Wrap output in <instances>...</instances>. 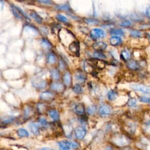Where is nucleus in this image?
<instances>
[{"label": "nucleus", "instance_id": "nucleus-13", "mask_svg": "<svg viewBox=\"0 0 150 150\" xmlns=\"http://www.w3.org/2000/svg\"><path fill=\"white\" fill-rule=\"evenodd\" d=\"M51 87V89L57 92H61L65 89L64 86L61 83H59V82H55L52 83Z\"/></svg>", "mask_w": 150, "mask_h": 150}, {"label": "nucleus", "instance_id": "nucleus-18", "mask_svg": "<svg viewBox=\"0 0 150 150\" xmlns=\"http://www.w3.org/2000/svg\"><path fill=\"white\" fill-rule=\"evenodd\" d=\"M84 70L87 73H90L92 74L94 72L93 65L91 64L90 62H89V61L85 62L84 65Z\"/></svg>", "mask_w": 150, "mask_h": 150}, {"label": "nucleus", "instance_id": "nucleus-48", "mask_svg": "<svg viewBox=\"0 0 150 150\" xmlns=\"http://www.w3.org/2000/svg\"><path fill=\"white\" fill-rule=\"evenodd\" d=\"M106 150H114V149H113V148L112 147H108L106 148Z\"/></svg>", "mask_w": 150, "mask_h": 150}, {"label": "nucleus", "instance_id": "nucleus-35", "mask_svg": "<svg viewBox=\"0 0 150 150\" xmlns=\"http://www.w3.org/2000/svg\"><path fill=\"white\" fill-rule=\"evenodd\" d=\"M96 66L97 67V68L98 69L102 70L105 68L106 64H105V62L103 61H97L96 63Z\"/></svg>", "mask_w": 150, "mask_h": 150}, {"label": "nucleus", "instance_id": "nucleus-7", "mask_svg": "<svg viewBox=\"0 0 150 150\" xmlns=\"http://www.w3.org/2000/svg\"><path fill=\"white\" fill-rule=\"evenodd\" d=\"M86 129L83 127H78L75 130V134L76 138L78 140H82L86 135Z\"/></svg>", "mask_w": 150, "mask_h": 150}, {"label": "nucleus", "instance_id": "nucleus-4", "mask_svg": "<svg viewBox=\"0 0 150 150\" xmlns=\"http://www.w3.org/2000/svg\"><path fill=\"white\" fill-rule=\"evenodd\" d=\"M90 36L93 39H98L103 38L106 36L105 32L102 29L98 28H95L90 31Z\"/></svg>", "mask_w": 150, "mask_h": 150}, {"label": "nucleus", "instance_id": "nucleus-1", "mask_svg": "<svg viewBox=\"0 0 150 150\" xmlns=\"http://www.w3.org/2000/svg\"><path fill=\"white\" fill-rule=\"evenodd\" d=\"M61 150H69L70 149H77L79 148V144L76 142H73L67 140H63L58 142Z\"/></svg>", "mask_w": 150, "mask_h": 150}, {"label": "nucleus", "instance_id": "nucleus-34", "mask_svg": "<svg viewBox=\"0 0 150 150\" xmlns=\"http://www.w3.org/2000/svg\"><path fill=\"white\" fill-rule=\"evenodd\" d=\"M130 35L134 38H141L142 36L141 32L137 30H131L130 31Z\"/></svg>", "mask_w": 150, "mask_h": 150}, {"label": "nucleus", "instance_id": "nucleus-25", "mask_svg": "<svg viewBox=\"0 0 150 150\" xmlns=\"http://www.w3.org/2000/svg\"><path fill=\"white\" fill-rule=\"evenodd\" d=\"M51 75L52 78L55 80H58L60 77V74L58 70L56 69H54L51 72Z\"/></svg>", "mask_w": 150, "mask_h": 150}, {"label": "nucleus", "instance_id": "nucleus-36", "mask_svg": "<svg viewBox=\"0 0 150 150\" xmlns=\"http://www.w3.org/2000/svg\"><path fill=\"white\" fill-rule=\"evenodd\" d=\"M139 100L140 102H141L142 103L150 104V98L144 97V96H140V97H139Z\"/></svg>", "mask_w": 150, "mask_h": 150}, {"label": "nucleus", "instance_id": "nucleus-6", "mask_svg": "<svg viewBox=\"0 0 150 150\" xmlns=\"http://www.w3.org/2000/svg\"><path fill=\"white\" fill-rule=\"evenodd\" d=\"M32 85L35 88L39 90H42L46 87V82L43 79H36L32 81Z\"/></svg>", "mask_w": 150, "mask_h": 150}, {"label": "nucleus", "instance_id": "nucleus-3", "mask_svg": "<svg viewBox=\"0 0 150 150\" xmlns=\"http://www.w3.org/2000/svg\"><path fill=\"white\" fill-rule=\"evenodd\" d=\"M11 11L14 14V15L20 20H22L24 18H27V15L24 13V12L19 7L11 4Z\"/></svg>", "mask_w": 150, "mask_h": 150}, {"label": "nucleus", "instance_id": "nucleus-30", "mask_svg": "<svg viewBox=\"0 0 150 150\" xmlns=\"http://www.w3.org/2000/svg\"><path fill=\"white\" fill-rule=\"evenodd\" d=\"M47 62L50 64H53L56 62V57L53 54H49L47 57Z\"/></svg>", "mask_w": 150, "mask_h": 150}, {"label": "nucleus", "instance_id": "nucleus-31", "mask_svg": "<svg viewBox=\"0 0 150 150\" xmlns=\"http://www.w3.org/2000/svg\"><path fill=\"white\" fill-rule=\"evenodd\" d=\"M93 55L96 58H97L99 59H105L106 58V55L103 54V53H102V52L96 51L93 54Z\"/></svg>", "mask_w": 150, "mask_h": 150}, {"label": "nucleus", "instance_id": "nucleus-43", "mask_svg": "<svg viewBox=\"0 0 150 150\" xmlns=\"http://www.w3.org/2000/svg\"><path fill=\"white\" fill-rule=\"evenodd\" d=\"M86 22L89 24H97L98 22V21L94 19H87L86 20Z\"/></svg>", "mask_w": 150, "mask_h": 150}, {"label": "nucleus", "instance_id": "nucleus-8", "mask_svg": "<svg viewBox=\"0 0 150 150\" xmlns=\"http://www.w3.org/2000/svg\"><path fill=\"white\" fill-rule=\"evenodd\" d=\"M107 44L103 42H97L93 44L92 47L96 51L102 52L105 50L107 47Z\"/></svg>", "mask_w": 150, "mask_h": 150}, {"label": "nucleus", "instance_id": "nucleus-39", "mask_svg": "<svg viewBox=\"0 0 150 150\" xmlns=\"http://www.w3.org/2000/svg\"><path fill=\"white\" fill-rule=\"evenodd\" d=\"M131 22L128 20H126V21H123L122 22L120 23V25L121 27H128L131 25Z\"/></svg>", "mask_w": 150, "mask_h": 150}, {"label": "nucleus", "instance_id": "nucleus-2", "mask_svg": "<svg viewBox=\"0 0 150 150\" xmlns=\"http://www.w3.org/2000/svg\"><path fill=\"white\" fill-rule=\"evenodd\" d=\"M115 138L116 139L114 141V144L121 148L128 147V144L130 142V138L125 135H119L117 137Z\"/></svg>", "mask_w": 150, "mask_h": 150}, {"label": "nucleus", "instance_id": "nucleus-19", "mask_svg": "<svg viewBox=\"0 0 150 150\" xmlns=\"http://www.w3.org/2000/svg\"><path fill=\"white\" fill-rule=\"evenodd\" d=\"M122 42L121 39L117 36H113L110 39V43L114 46L120 45L122 43Z\"/></svg>", "mask_w": 150, "mask_h": 150}, {"label": "nucleus", "instance_id": "nucleus-44", "mask_svg": "<svg viewBox=\"0 0 150 150\" xmlns=\"http://www.w3.org/2000/svg\"><path fill=\"white\" fill-rule=\"evenodd\" d=\"M59 68L61 69H63L65 68V65L62 61L59 62Z\"/></svg>", "mask_w": 150, "mask_h": 150}, {"label": "nucleus", "instance_id": "nucleus-38", "mask_svg": "<svg viewBox=\"0 0 150 150\" xmlns=\"http://www.w3.org/2000/svg\"><path fill=\"white\" fill-rule=\"evenodd\" d=\"M38 121L39 123H40V124L42 126H48V123L47 121H46V120L44 118H40L39 120H38Z\"/></svg>", "mask_w": 150, "mask_h": 150}, {"label": "nucleus", "instance_id": "nucleus-23", "mask_svg": "<svg viewBox=\"0 0 150 150\" xmlns=\"http://www.w3.org/2000/svg\"><path fill=\"white\" fill-rule=\"evenodd\" d=\"M110 33L112 35H124V32L122 29L119 28H113L110 29Z\"/></svg>", "mask_w": 150, "mask_h": 150}, {"label": "nucleus", "instance_id": "nucleus-24", "mask_svg": "<svg viewBox=\"0 0 150 150\" xmlns=\"http://www.w3.org/2000/svg\"><path fill=\"white\" fill-rule=\"evenodd\" d=\"M42 46L46 49H50L52 48V45L46 39H42L41 40Z\"/></svg>", "mask_w": 150, "mask_h": 150}, {"label": "nucleus", "instance_id": "nucleus-5", "mask_svg": "<svg viewBox=\"0 0 150 150\" xmlns=\"http://www.w3.org/2000/svg\"><path fill=\"white\" fill-rule=\"evenodd\" d=\"M130 87L135 91H140L144 93H150V87L140 84H133L130 86Z\"/></svg>", "mask_w": 150, "mask_h": 150}, {"label": "nucleus", "instance_id": "nucleus-27", "mask_svg": "<svg viewBox=\"0 0 150 150\" xmlns=\"http://www.w3.org/2000/svg\"><path fill=\"white\" fill-rule=\"evenodd\" d=\"M121 58L124 61H128V59L130 58V54L127 51L124 50L121 53Z\"/></svg>", "mask_w": 150, "mask_h": 150}, {"label": "nucleus", "instance_id": "nucleus-20", "mask_svg": "<svg viewBox=\"0 0 150 150\" xmlns=\"http://www.w3.org/2000/svg\"><path fill=\"white\" fill-rule=\"evenodd\" d=\"M29 127L31 132L36 135H38L39 134V128L38 125L34 123H31L29 124Z\"/></svg>", "mask_w": 150, "mask_h": 150}, {"label": "nucleus", "instance_id": "nucleus-45", "mask_svg": "<svg viewBox=\"0 0 150 150\" xmlns=\"http://www.w3.org/2000/svg\"><path fill=\"white\" fill-rule=\"evenodd\" d=\"M121 150H134V149L130 147H126L124 148H121Z\"/></svg>", "mask_w": 150, "mask_h": 150}, {"label": "nucleus", "instance_id": "nucleus-26", "mask_svg": "<svg viewBox=\"0 0 150 150\" xmlns=\"http://www.w3.org/2000/svg\"><path fill=\"white\" fill-rule=\"evenodd\" d=\"M58 10H62V11H70L71 9L69 5L68 4H62V5H58L55 7Z\"/></svg>", "mask_w": 150, "mask_h": 150}, {"label": "nucleus", "instance_id": "nucleus-40", "mask_svg": "<svg viewBox=\"0 0 150 150\" xmlns=\"http://www.w3.org/2000/svg\"><path fill=\"white\" fill-rule=\"evenodd\" d=\"M15 117H8V118L5 119L2 123H4V124H9V123H11L13 122L15 120Z\"/></svg>", "mask_w": 150, "mask_h": 150}, {"label": "nucleus", "instance_id": "nucleus-22", "mask_svg": "<svg viewBox=\"0 0 150 150\" xmlns=\"http://www.w3.org/2000/svg\"><path fill=\"white\" fill-rule=\"evenodd\" d=\"M17 134L20 137H28L29 134L28 131L24 128H20L17 130Z\"/></svg>", "mask_w": 150, "mask_h": 150}, {"label": "nucleus", "instance_id": "nucleus-16", "mask_svg": "<svg viewBox=\"0 0 150 150\" xmlns=\"http://www.w3.org/2000/svg\"><path fill=\"white\" fill-rule=\"evenodd\" d=\"M127 67L129 69L132 70H137L139 69L138 63L134 60H130L127 62Z\"/></svg>", "mask_w": 150, "mask_h": 150}, {"label": "nucleus", "instance_id": "nucleus-11", "mask_svg": "<svg viewBox=\"0 0 150 150\" xmlns=\"http://www.w3.org/2000/svg\"><path fill=\"white\" fill-rule=\"evenodd\" d=\"M54 97V94L51 91H44L40 95V98L42 100L49 101Z\"/></svg>", "mask_w": 150, "mask_h": 150}, {"label": "nucleus", "instance_id": "nucleus-32", "mask_svg": "<svg viewBox=\"0 0 150 150\" xmlns=\"http://www.w3.org/2000/svg\"><path fill=\"white\" fill-rule=\"evenodd\" d=\"M56 18L59 21H60L61 22H63V23H66V24L69 22L68 19L66 17H65L64 15H62L61 14H58L56 16Z\"/></svg>", "mask_w": 150, "mask_h": 150}, {"label": "nucleus", "instance_id": "nucleus-17", "mask_svg": "<svg viewBox=\"0 0 150 150\" xmlns=\"http://www.w3.org/2000/svg\"><path fill=\"white\" fill-rule=\"evenodd\" d=\"M29 15L34 19V20L38 24H41L42 22V18L35 11L33 10H31L29 11Z\"/></svg>", "mask_w": 150, "mask_h": 150}, {"label": "nucleus", "instance_id": "nucleus-47", "mask_svg": "<svg viewBox=\"0 0 150 150\" xmlns=\"http://www.w3.org/2000/svg\"><path fill=\"white\" fill-rule=\"evenodd\" d=\"M38 150H54L52 148H46V147H44V148H40L39 149H38Z\"/></svg>", "mask_w": 150, "mask_h": 150}, {"label": "nucleus", "instance_id": "nucleus-33", "mask_svg": "<svg viewBox=\"0 0 150 150\" xmlns=\"http://www.w3.org/2000/svg\"><path fill=\"white\" fill-rule=\"evenodd\" d=\"M73 91L77 94H82V93L83 92V90H82V88L81 87V86L79 84H76L73 87Z\"/></svg>", "mask_w": 150, "mask_h": 150}, {"label": "nucleus", "instance_id": "nucleus-29", "mask_svg": "<svg viewBox=\"0 0 150 150\" xmlns=\"http://www.w3.org/2000/svg\"><path fill=\"white\" fill-rule=\"evenodd\" d=\"M117 94L113 90L109 91V92L108 93V94H107L109 100L111 101H113V100H116L117 98Z\"/></svg>", "mask_w": 150, "mask_h": 150}, {"label": "nucleus", "instance_id": "nucleus-42", "mask_svg": "<svg viewBox=\"0 0 150 150\" xmlns=\"http://www.w3.org/2000/svg\"><path fill=\"white\" fill-rule=\"evenodd\" d=\"M38 109L39 112L42 113L46 110V107L43 104H39L38 106Z\"/></svg>", "mask_w": 150, "mask_h": 150}, {"label": "nucleus", "instance_id": "nucleus-28", "mask_svg": "<svg viewBox=\"0 0 150 150\" xmlns=\"http://www.w3.org/2000/svg\"><path fill=\"white\" fill-rule=\"evenodd\" d=\"M32 114H33V110L31 109V107L28 106V107H26L25 109V110H24V117L25 119L29 118L32 116Z\"/></svg>", "mask_w": 150, "mask_h": 150}, {"label": "nucleus", "instance_id": "nucleus-15", "mask_svg": "<svg viewBox=\"0 0 150 150\" xmlns=\"http://www.w3.org/2000/svg\"><path fill=\"white\" fill-rule=\"evenodd\" d=\"M48 114L50 116V117L52 119L55 121H59L60 119V114L59 112L56 110H54V109L50 110L48 112Z\"/></svg>", "mask_w": 150, "mask_h": 150}, {"label": "nucleus", "instance_id": "nucleus-9", "mask_svg": "<svg viewBox=\"0 0 150 150\" xmlns=\"http://www.w3.org/2000/svg\"><path fill=\"white\" fill-rule=\"evenodd\" d=\"M75 77L79 83H83L86 80V75L82 70H77L75 73Z\"/></svg>", "mask_w": 150, "mask_h": 150}, {"label": "nucleus", "instance_id": "nucleus-14", "mask_svg": "<svg viewBox=\"0 0 150 150\" xmlns=\"http://www.w3.org/2000/svg\"><path fill=\"white\" fill-rule=\"evenodd\" d=\"M111 113V109L107 105H103L99 109V113L102 116H107Z\"/></svg>", "mask_w": 150, "mask_h": 150}, {"label": "nucleus", "instance_id": "nucleus-10", "mask_svg": "<svg viewBox=\"0 0 150 150\" xmlns=\"http://www.w3.org/2000/svg\"><path fill=\"white\" fill-rule=\"evenodd\" d=\"M69 51L74 53L75 55H77V56L79 54V50H80V46L78 42H72L69 46Z\"/></svg>", "mask_w": 150, "mask_h": 150}, {"label": "nucleus", "instance_id": "nucleus-41", "mask_svg": "<svg viewBox=\"0 0 150 150\" xmlns=\"http://www.w3.org/2000/svg\"><path fill=\"white\" fill-rule=\"evenodd\" d=\"M96 108L95 106H90L88 109H87V113L91 115V114H93L95 112H96Z\"/></svg>", "mask_w": 150, "mask_h": 150}, {"label": "nucleus", "instance_id": "nucleus-46", "mask_svg": "<svg viewBox=\"0 0 150 150\" xmlns=\"http://www.w3.org/2000/svg\"><path fill=\"white\" fill-rule=\"evenodd\" d=\"M39 2L40 3H45V4H50L52 3V2L50 1H39Z\"/></svg>", "mask_w": 150, "mask_h": 150}, {"label": "nucleus", "instance_id": "nucleus-12", "mask_svg": "<svg viewBox=\"0 0 150 150\" xmlns=\"http://www.w3.org/2000/svg\"><path fill=\"white\" fill-rule=\"evenodd\" d=\"M75 113L80 116L84 115L85 113V107L83 103H78L75 107Z\"/></svg>", "mask_w": 150, "mask_h": 150}, {"label": "nucleus", "instance_id": "nucleus-37", "mask_svg": "<svg viewBox=\"0 0 150 150\" xmlns=\"http://www.w3.org/2000/svg\"><path fill=\"white\" fill-rule=\"evenodd\" d=\"M136 103H137V100L135 98H131L128 100L127 105L129 107H133V106H134L136 105Z\"/></svg>", "mask_w": 150, "mask_h": 150}, {"label": "nucleus", "instance_id": "nucleus-21", "mask_svg": "<svg viewBox=\"0 0 150 150\" xmlns=\"http://www.w3.org/2000/svg\"><path fill=\"white\" fill-rule=\"evenodd\" d=\"M63 80L66 86H69L70 85L71 82H72V77H71V75L70 74L69 72H66L65 73L63 77Z\"/></svg>", "mask_w": 150, "mask_h": 150}]
</instances>
